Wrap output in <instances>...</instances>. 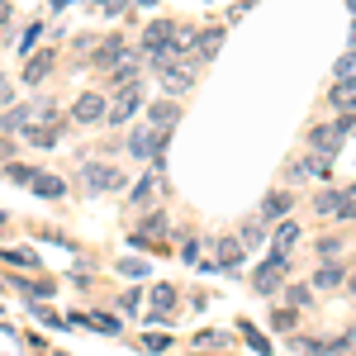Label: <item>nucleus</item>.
<instances>
[{"mask_svg": "<svg viewBox=\"0 0 356 356\" xmlns=\"http://www.w3.org/2000/svg\"><path fill=\"white\" fill-rule=\"evenodd\" d=\"M342 134H352V124H347V119H342V124H318V129H309V147H314V152H323V157H337Z\"/></svg>", "mask_w": 356, "mask_h": 356, "instance_id": "obj_1", "label": "nucleus"}, {"mask_svg": "<svg viewBox=\"0 0 356 356\" xmlns=\"http://www.w3.org/2000/svg\"><path fill=\"white\" fill-rule=\"evenodd\" d=\"M105 114H110L105 90H86V95H76V105H72V119H76V124H100Z\"/></svg>", "mask_w": 356, "mask_h": 356, "instance_id": "obj_2", "label": "nucleus"}, {"mask_svg": "<svg viewBox=\"0 0 356 356\" xmlns=\"http://www.w3.org/2000/svg\"><path fill=\"white\" fill-rule=\"evenodd\" d=\"M138 105H143V90H138V86H129V90H119V100L110 105V114H105V119H110V124H129V119L138 114Z\"/></svg>", "mask_w": 356, "mask_h": 356, "instance_id": "obj_3", "label": "nucleus"}, {"mask_svg": "<svg viewBox=\"0 0 356 356\" xmlns=\"http://www.w3.org/2000/svg\"><path fill=\"white\" fill-rule=\"evenodd\" d=\"M86 186H90V191H119L124 176H119L114 166H86Z\"/></svg>", "mask_w": 356, "mask_h": 356, "instance_id": "obj_4", "label": "nucleus"}, {"mask_svg": "<svg viewBox=\"0 0 356 356\" xmlns=\"http://www.w3.org/2000/svg\"><path fill=\"white\" fill-rule=\"evenodd\" d=\"M280 275H285V261L271 257V261L257 271V295H275V290H280Z\"/></svg>", "mask_w": 356, "mask_h": 356, "instance_id": "obj_5", "label": "nucleus"}, {"mask_svg": "<svg viewBox=\"0 0 356 356\" xmlns=\"http://www.w3.org/2000/svg\"><path fill=\"white\" fill-rule=\"evenodd\" d=\"M162 72V86L171 90V95H181V90H191L195 72H186V67H176V62H166V67H157Z\"/></svg>", "mask_w": 356, "mask_h": 356, "instance_id": "obj_6", "label": "nucleus"}, {"mask_svg": "<svg viewBox=\"0 0 356 356\" xmlns=\"http://www.w3.org/2000/svg\"><path fill=\"white\" fill-rule=\"evenodd\" d=\"M53 62H57V53H33L24 62V86H38L48 72H53Z\"/></svg>", "mask_w": 356, "mask_h": 356, "instance_id": "obj_7", "label": "nucleus"}, {"mask_svg": "<svg viewBox=\"0 0 356 356\" xmlns=\"http://www.w3.org/2000/svg\"><path fill=\"white\" fill-rule=\"evenodd\" d=\"M191 48H195V57H200V62H209V57L223 48V29H204V33H195Z\"/></svg>", "mask_w": 356, "mask_h": 356, "instance_id": "obj_8", "label": "nucleus"}, {"mask_svg": "<svg viewBox=\"0 0 356 356\" xmlns=\"http://www.w3.org/2000/svg\"><path fill=\"white\" fill-rule=\"evenodd\" d=\"M29 124H33V110H29V105H10L0 129H5V134H29Z\"/></svg>", "mask_w": 356, "mask_h": 356, "instance_id": "obj_9", "label": "nucleus"}, {"mask_svg": "<svg viewBox=\"0 0 356 356\" xmlns=\"http://www.w3.org/2000/svg\"><path fill=\"white\" fill-rule=\"evenodd\" d=\"M147 119H152L157 129H171V124L181 119V105H176V100H157V105H147Z\"/></svg>", "mask_w": 356, "mask_h": 356, "instance_id": "obj_10", "label": "nucleus"}, {"mask_svg": "<svg viewBox=\"0 0 356 356\" xmlns=\"http://www.w3.org/2000/svg\"><path fill=\"white\" fill-rule=\"evenodd\" d=\"M171 304H176V285H152V323H166Z\"/></svg>", "mask_w": 356, "mask_h": 356, "instance_id": "obj_11", "label": "nucleus"}, {"mask_svg": "<svg viewBox=\"0 0 356 356\" xmlns=\"http://www.w3.org/2000/svg\"><path fill=\"white\" fill-rule=\"evenodd\" d=\"M300 243V223H285L280 233H275V252L271 257H280V261H290V247Z\"/></svg>", "mask_w": 356, "mask_h": 356, "instance_id": "obj_12", "label": "nucleus"}, {"mask_svg": "<svg viewBox=\"0 0 356 356\" xmlns=\"http://www.w3.org/2000/svg\"><path fill=\"white\" fill-rule=\"evenodd\" d=\"M95 62L114 72V67L124 62V38H105V43H100V53H95Z\"/></svg>", "mask_w": 356, "mask_h": 356, "instance_id": "obj_13", "label": "nucleus"}, {"mask_svg": "<svg viewBox=\"0 0 356 356\" xmlns=\"http://www.w3.org/2000/svg\"><path fill=\"white\" fill-rule=\"evenodd\" d=\"M214 257H219V266H238V261H243V243H238V238H219Z\"/></svg>", "mask_w": 356, "mask_h": 356, "instance_id": "obj_14", "label": "nucleus"}, {"mask_svg": "<svg viewBox=\"0 0 356 356\" xmlns=\"http://www.w3.org/2000/svg\"><path fill=\"white\" fill-rule=\"evenodd\" d=\"M138 72H143V67H138V57H124V62L114 67L110 76H114V86H124V90H129V86L138 81Z\"/></svg>", "mask_w": 356, "mask_h": 356, "instance_id": "obj_15", "label": "nucleus"}, {"mask_svg": "<svg viewBox=\"0 0 356 356\" xmlns=\"http://www.w3.org/2000/svg\"><path fill=\"white\" fill-rule=\"evenodd\" d=\"M342 280H347V271H342L337 261H332V266H318V275H314V285H318V290H337Z\"/></svg>", "mask_w": 356, "mask_h": 356, "instance_id": "obj_16", "label": "nucleus"}, {"mask_svg": "<svg viewBox=\"0 0 356 356\" xmlns=\"http://www.w3.org/2000/svg\"><path fill=\"white\" fill-rule=\"evenodd\" d=\"M29 143H33V147H53L57 143V124H29Z\"/></svg>", "mask_w": 356, "mask_h": 356, "instance_id": "obj_17", "label": "nucleus"}, {"mask_svg": "<svg viewBox=\"0 0 356 356\" xmlns=\"http://www.w3.org/2000/svg\"><path fill=\"white\" fill-rule=\"evenodd\" d=\"M332 105H337V110H356V81H337L332 86Z\"/></svg>", "mask_w": 356, "mask_h": 356, "instance_id": "obj_18", "label": "nucleus"}, {"mask_svg": "<svg viewBox=\"0 0 356 356\" xmlns=\"http://www.w3.org/2000/svg\"><path fill=\"white\" fill-rule=\"evenodd\" d=\"M285 209H290V195H285V191H275L271 200H266V204H261V214H266V219H280V214H285Z\"/></svg>", "mask_w": 356, "mask_h": 356, "instance_id": "obj_19", "label": "nucleus"}, {"mask_svg": "<svg viewBox=\"0 0 356 356\" xmlns=\"http://www.w3.org/2000/svg\"><path fill=\"white\" fill-rule=\"evenodd\" d=\"M332 76L337 81H356V48L347 57H337V67H332Z\"/></svg>", "mask_w": 356, "mask_h": 356, "instance_id": "obj_20", "label": "nucleus"}, {"mask_svg": "<svg viewBox=\"0 0 356 356\" xmlns=\"http://www.w3.org/2000/svg\"><path fill=\"white\" fill-rule=\"evenodd\" d=\"M33 191H38V195H48V200H57V195L67 191V186H62L57 176H33Z\"/></svg>", "mask_w": 356, "mask_h": 356, "instance_id": "obj_21", "label": "nucleus"}, {"mask_svg": "<svg viewBox=\"0 0 356 356\" xmlns=\"http://www.w3.org/2000/svg\"><path fill=\"white\" fill-rule=\"evenodd\" d=\"M337 204H342V191H323L318 200H314V209H318V214H337Z\"/></svg>", "mask_w": 356, "mask_h": 356, "instance_id": "obj_22", "label": "nucleus"}, {"mask_svg": "<svg viewBox=\"0 0 356 356\" xmlns=\"http://www.w3.org/2000/svg\"><path fill=\"white\" fill-rule=\"evenodd\" d=\"M337 219H356V186L342 191V204H337Z\"/></svg>", "mask_w": 356, "mask_h": 356, "instance_id": "obj_23", "label": "nucleus"}, {"mask_svg": "<svg viewBox=\"0 0 356 356\" xmlns=\"http://www.w3.org/2000/svg\"><path fill=\"white\" fill-rule=\"evenodd\" d=\"M33 176H38V171H33V166H10V181H15V186H33Z\"/></svg>", "mask_w": 356, "mask_h": 356, "instance_id": "obj_24", "label": "nucleus"}, {"mask_svg": "<svg viewBox=\"0 0 356 356\" xmlns=\"http://www.w3.org/2000/svg\"><path fill=\"white\" fill-rule=\"evenodd\" d=\"M86 323L100 328V332H119V323H114V318H100V314H86Z\"/></svg>", "mask_w": 356, "mask_h": 356, "instance_id": "obj_25", "label": "nucleus"}, {"mask_svg": "<svg viewBox=\"0 0 356 356\" xmlns=\"http://www.w3.org/2000/svg\"><path fill=\"white\" fill-rule=\"evenodd\" d=\"M337 252H342V243H337V238H323V243H318V257H323V261H328V257H337Z\"/></svg>", "mask_w": 356, "mask_h": 356, "instance_id": "obj_26", "label": "nucleus"}, {"mask_svg": "<svg viewBox=\"0 0 356 356\" xmlns=\"http://www.w3.org/2000/svg\"><path fill=\"white\" fill-rule=\"evenodd\" d=\"M143 233H147V238H162V233H166V219H147V228H143Z\"/></svg>", "mask_w": 356, "mask_h": 356, "instance_id": "obj_27", "label": "nucleus"}, {"mask_svg": "<svg viewBox=\"0 0 356 356\" xmlns=\"http://www.w3.org/2000/svg\"><path fill=\"white\" fill-rule=\"evenodd\" d=\"M24 290H33V295H53V280H33V285L24 280Z\"/></svg>", "mask_w": 356, "mask_h": 356, "instance_id": "obj_28", "label": "nucleus"}, {"mask_svg": "<svg viewBox=\"0 0 356 356\" xmlns=\"http://www.w3.org/2000/svg\"><path fill=\"white\" fill-rule=\"evenodd\" d=\"M309 171H318V176H328V157H323V152H314V162H309Z\"/></svg>", "mask_w": 356, "mask_h": 356, "instance_id": "obj_29", "label": "nucleus"}, {"mask_svg": "<svg viewBox=\"0 0 356 356\" xmlns=\"http://www.w3.org/2000/svg\"><path fill=\"white\" fill-rule=\"evenodd\" d=\"M119 271H124V275H147V266H143V261H124Z\"/></svg>", "mask_w": 356, "mask_h": 356, "instance_id": "obj_30", "label": "nucleus"}, {"mask_svg": "<svg viewBox=\"0 0 356 356\" xmlns=\"http://www.w3.org/2000/svg\"><path fill=\"white\" fill-rule=\"evenodd\" d=\"M0 105H10V81L0 76Z\"/></svg>", "mask_w": 356, "mask_h": 356, "instance_id": "obj_31", "label": "nucleus"}, {"mask_svg": "<svg viewBox=\"0 0 356 356\" xmlns=\"http://www.w3.org/2000/svg\"><path fill=\"white\" fill-rule=\"evenodd\" d=\"M5 19H10V0H0V24H5Z\"/></svg>", "mask_w": 356, "mask_h": 356, "instance_id": "obj_32", "label": "nucleus"}, {"mask_svg": "<svg viewBox=\"0 0 356 356\" xmlns=\"http://www.w3.org/2000/svg\"><path fill=\"white\" fill-rule=\"evenodd\" d=\"M347 280H352V295H356V271H352V275H347Z\"/></svg>", "mask_w": 356, "mask_h": 356, "instance_id": "obj_33", "label": "nucleus"}, {"mask_svg": "<svg viewBox=\"0 0 356 356\" xmlns=\"http://www.w3.org/2000/svg\"><path fill=\"white\" fill-rule=\"evenodd\" d=\"M352 48H356V19H352Z\"/></svg>", "mask_w": 356, "mask_h": 356, "instance_id": "obj_34", "label": "nucleus"}, {"mask_svg": "<svg viewBox=\"0 0 356 356\" xmlns=\"http://www.w3.org/2000/svg\"><path fill=\"white\" fill-rule=\"evenodd\" d=\"M138 5H157V0H138Z\"/></svg>", "mask_w": 356, "mask_h": 356, "instance_id": "obj_35", "label": "nucleus"}, {"mask_svg": "<svg viewBox=\"0 0 356 356\" xmlns=\"http://www.w3.org/2000/svg\"><path fill=\"white\" fill-rule=\"evenodd\" d=\"M347 5H352V15H356V0H347Z\"/></svg>", "mask_w": 356, "mask_h": 356, "instance_id": "obj_36", "label": "nucleus"}]
</instances>
